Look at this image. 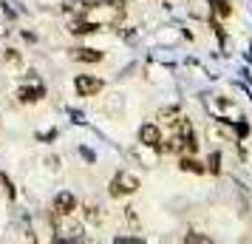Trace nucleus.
<instances>
[{"mask_svg":"<svg viewBox=\"0 0 252 244\" xmlns=\"http://www.w3.org/2000/svg\"><path fill=\"white\" fill-rule=\"evenodd\" d=\"M139 187V179L130 174H119L114 176V182H111V196H127V193H136Z\"/></svg>","mask_w":252,"mask_h":244,"instance_id":"obj_1","label":"nucleus"},{"mask_svg":"<svg viewBox=\"0 0 252 244\" xmlns=\"http://www.w3.org/2000/svg\"><path fill=\"white\" fill-rule=\"evenodd\" d=\"M74 88H77V94L80 97H94V94L102 91V80H96V77H77V82H74Z\"/></svg>","mask_w":252,"mask_h":244,"instance_id":"obj_2","label":"nucleus"},{"mask_svg":"<svg viewBox=\"0 0 252 244\" xmlns=\"http://www.w3.org/2000/svg\"><path fill=\"white\" fill-rule=\"evenodd\" d=\"M54 210H57L60 216H68V213H74V210H77V199H74V193H68V190L57 193V199H54Z\"/></svg>","mask_w":252,"mask_h":244,"instance_id":"obj_3","label":"nucleus"},{"mask_svg":"<svg viewBox=\"0 0 252 244\" xmlns=\"http://www.w3.org/2000/svg\"><path fill=\"white\" fill-rule=\"evenodd\" d=\"M139 139L145 142V145H150V148H159V142H161L159 128H156V125H142V131H139Z\"/></svg>","mask_w":252,"mask_h":244,"instance_id":"obj_4","label":"nucleus"},{"mask_svg":"<svg viewBox=\"0 0 252 244\" xmlns=\"http://www.w3.org/2000/svg\"><path fill=\"white\" fill-rule=\"evenodd\" d=\"M74 60H80V63H99V60H102V51H94V48H77V51H74Z\"/></svg>","mask_w":252,"mask_h":244,"instance_id":"obj_5","label":"nucleus"},{"mask_svg":"<svg viewBox=\"0 0 252 244\" xmlns=\"http://www.w3.org/2000/svg\"><path fill=\"white\" fill-rule=\"evenodd\" d=\"M17 97H20V103L40 100V97H43V88H20V91H17Z\"/></svg>","mask_w":252,"mask_h":244,"instance_id":"obj_6","label":"nucleus"},{"mask_svg":"<svg viewBox=\"0 0 252 244\" xmlns=\"http://www.w3.org/2000/svg\"><path fill=\"white\" fill-rule=\"evenodd\" d=\"M159 116L167 122V125H176V122H179V108H167V111H161Z\"/></svg>","mask_w":252,"mask_h":244,"instance_id":"obj_7","label":"nucleus"},{"mask_svg":"<svg viewBox=\"0 0 252 244\" xmlns=\"http://www.w3.org/2000/svg\"><path fill=\"white\" fill-rule=\"evenodd\" d=\"M182 171H193V174H204V168H201V165L195 162V159H187V156L182 159Z\"/></svg>","mask_w":252,"mask_h":244,"instance_id":"obj_8","label":"nucleus"},{"mask_svg":"<svg viewBox=\"0 0 252 244\" xmlns=\"http://www.w3.org/2000/svg\"><path fill=\"white\" fill-rule=\"evenodd\" d=\"M71 32H74V35H88V32H96V26L94 23H77V26H71Z\"/></svg>","mask_w":252,"mask_h":244,"instance_id":"obj_9","label":"nucleus"},{"mask_svg":"<svg viewBox=\"0 0 252 244\" xmlns=\"http://www.w3.org/2000/svg\"><path fill=\"white\" fill-rule=\"evenodd\" d=\"M65 12H85V6H82V0H68V3H65Z\"/></svg>","mask_w":252,"mask_h":244,"instance_id":"obj_10","label":"nucleus"},{"mask_svg":"<svg viewBox=\"0 0 252 244\" xmlns=\"http://www.w3.org/2000/svg\"><path fill=\"white\" fill-rule=\"evenodd\" d=\"M187 242H193V244H204V242H210V236H198V233H187Z\"/></svg>","mask_w":252,"mask_h":244,"instance_id":"obj_11","label":"nucleus"}]
</instances>
